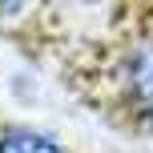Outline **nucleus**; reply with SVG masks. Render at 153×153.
Segmentation results:
<instances>
[{
  "mask_svg": "<svg viewBox=\"0 0 153 153\" xmlns=\"http://www.w3.org/2000/svg\"><path fill=\"white\" fill-rule=\"evenodd\" d=\"M12 4L20 48H48L73 97L129 137H153V4H117L85 28H69L61 8L28 16Z\"/></svg>",
  "mask_w": 153,
  "mask_h": 153,
  "instance_id": "1",
  "label": "nucleus"
},
{
  "mask_svg": "<svg viewBox=\"0 0 153 153\" xmlns=\"http://www.w3.org/2000/svg\"><path fill=\"white\" fill-rule=\"evenodd\" d=\"M0 153H73V149L40 125L0 121Z\"/></svg>",
  "mask_w": 153,
  "mask_h": 153,
  "instance_id": "2",
  "label": "nucleus"
}]
</instances>
